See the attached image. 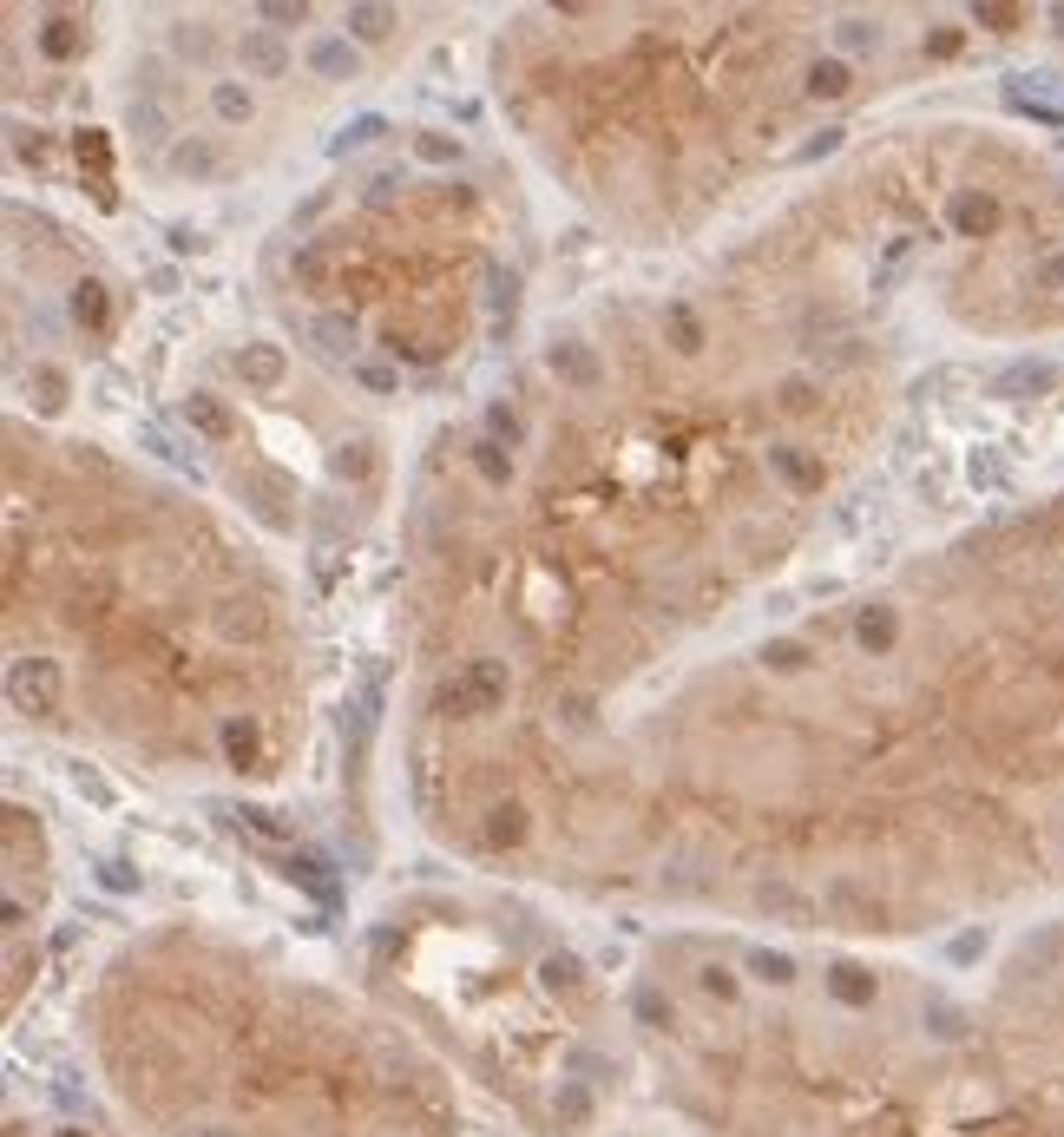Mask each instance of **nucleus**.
I'll list each match as a JSON object with an SVG mask.
<instances>
[{"label":"nucleus","mask_w":1064,"mask_h":1137,"mask_svg":"<svg viewBox=\"0 0 1064 1137\" xmlns=\"http://www.w3.org/2000/svg\"><path fill=\"white\" fill-rule=\"evenodd\" d=\"M217 113H223V119H243V113H250V99H243L237 86H217Z\"/></svg>","instance_id":"nucleus-12"},{"label":"nucleus","mask_w":1064,"mask_h":1137,"mask_svg":"<svg viewBox=\"0 0 1064 1137\" xmlns=\"http://www.w3.org/2000/svg\"><path fill=\"white\" fill-rule=\"evenodd\" d=\"M184 421L198 428V434H211V440H231V414H223L211 395H191V401H184Z\"/></svg>","instance_id":"nucleus-3"},{"label":"nucleus","mask_w":1064,"mask_h":1137,"mask_svg":"<svg viewBox=\"0 0 1064 1137\" xmlns=\"http://www.w3.org/2000/svg\"><path fill=\"white\" fill-rule=\"evenodd\" d=\"M670 329H677V349H696V342H704V329H696L690 310H670Z\"/></svg>","instance_id":"nucleus-11"},{"label":"nucleus","mask_w":1064,"mask_h":1137,"mask_svg":"<svg viewBox=\"0 0 1064 1137\" xmlns=\"http://www.w3.org/2000/svg\"><path fill=\"white\" fill-rule=\"evenodd\" d=\"M14 704L20 710H53L60 704V664L53 657H20L14 664Z\"/></svg>","instance_id":"nucleus-1"},{"label":"nucleus","mask_w":1064,"mask_h":1137,"mask_svg":"<svg viewBox=\"0 0 1064 1137\" xmlns=\"http://www.w3.org/2000/svg\"><path fill=\"white\" fill-rule=\"evenodd\" d=\"M467 690H473V697H480V704H499V697H507V671H499V664H487V657H480V664H473V671H467Z\"/></svg>","instance_id":"nucleus-5"},{"label":"nucleus","mask_w":1064,"mask_h":1137,"mask_svg":"<svg viewBox=\"0 0 1064 1137\" xmlns=\"http://www.w3.org/2000/svg\"><path fill=\"white\" fill-rule=\"evenodd\" d=\"M349 26H355L361 40H381L388 26H395V14H388V7H349Z\"/></svg>","instance_id":"nucleus-6"},{"label":"nucleus","mask_w":1064,"mask_h":1137,"mask_svg":"<svg viewBox=\"0 0 1064 1137\" xmlns=\"http://www.w3.org/2000/svg\"><path fill=\"white\" fill-rule=\"evenodd\" d=\"M552 375H566V381H578V388H598V362H592V349H578V342H558V349H552Z\"/></svg>","instance_id":"nucleus-2"},{"label":"nucleus","mask_w":1064,"mask_h":1137,"mask_svg":"<svg viewBox=\"0 0 1064 1137\" xmlns=\"http://www.w3.org/2000/svg\"><path fill=\"white\" fill-rule=\"evenodd\" d=\"M887 638H893V618H887V612H867V618H861V645H867V651L887 645Z\"/></svg>","instance_id":"nucleus-10"},{"label":"nucleus","mask_w":1064,"mask_h":1137,"mask_svg":"<svg viewBox=\"0 0 1064 1137\" xmlns=\"http://www.w3.org/2000/svg\"><path fill=\"white\" fill-rule=\"evenodd\" d=\"M243 60L257 66L263 79H276V73H283V46H276L270 34H243Z\"/></svg>","instance_id":"nucleus-4"},{"label":"nucleus","mask_w":1064,"mask_h":1137,"mask_svg":"<svg viewBox=\"0 0 1064 1137\" xmlns=\"http://www.w3.org/2000/svg\"><path fill=\"white\" fill-rule=\"evenodd\" d=\"M223 743H231V756H250L257 737H250V724H223Z\"/></svg>","instance_id":"nucleus-14"},{"label":"nucleus","mask_w":1064,"mask_h":1137,"mask_svg":"<svg viewBox=\"0 0 1064 1137\" xmlns=\"http://www.w3.org/2000/svg\"><path fill=\"white\" fill-rule=\"evenodd\" d=\"M316 73H335V79L355 73V53H349L342 40H316Z\"/></svg>","instance_id":"nucleus-7"},{"label":"nucleus","mask_w":1064,"mask_h":1137,"mask_svg":"<svg viewBox=\"0 0 1064 1137\" xmlns=\"http://www.w3.org/2000/svg\"><path fill=\"white\" fill-rule=\"evenodd\" d=\"M243 375H250V381H276V375H283L276 349H250V355H243Z\"/></svg>","instance_id":"nucleus-9"},{"label":"nucleus","mask_w":1064,"mask_h":1137,"mask_svg":"<svg viewBox=\"0 0 1064 1137\" xmlns=\"http://www.w3.org/2000/svg\"><path fill=\"white\" fill-rule=\"evenodd\" d=\"M132 125L145 132V138H164V113H158V105H138V113H132Z\"/></svg>","instance_id":"nucleus-13"},{"label":"nucleus","mask_w":1064,"mask_h":1137,"mask_svg":"<svg viewBox=\"0 0 1064 1137\" xmlns=\"http://www.w3.org/2000/svg\"><path fill=\"white\" fill-rule=\"evenodd\" d=\"M763 657H769V664H782V671H795V664H802V645H769Z\"/></svg>","instance_id":"nucleus-15"},{"label":"nucleus","mask_w":1064,"mask_h":1137,"mask_svg":"<svg viewBox=\"0 0 1064 1137\" xmlns=\"http://www.w3.org/2000/svg\"><path fill=\"white\" fill-rule=\"evenodd\" d=\"M493 835H499V842H513V835H519V809H499V822H493Z\"/></svg>","instance_id":"nucleus-16"},{"label":"nucleus","mask_w":1064,"mask_h":1137,"mask_svg":"<svg viewBox=\"0 0 1064 1137\" xmlns=\"http://www.w3.org/2000/svg\"><path fill=\"white\" fill-rule=\"evenodd\" d=\"M769 460H775V467H782V480H795V487H815V480H822V474H815V467H808V460H795V454H789V448H775V454H769Z\"/></svg>","instance_id":"nucleus-8"}]
</instances>
